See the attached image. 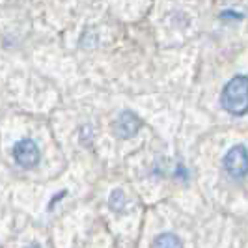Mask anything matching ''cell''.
I'll return each mask as SVG.
<instances>
[{
    "instance_id": "5",
    "label": "cell",
    "mask_w": 248,
    "mask_h": 248,
    "mask_svg": "<svg viewBox=\"0 0 248 248\" xmlns=\"http://www.w3.org/2000/svg\"><path fill=\"white\" fill-rule=\"evenodd\" d=\"M153 248H183V241L174 233H161L153 241Z\"/></svg>"
},
{
    "instance_id": "7",
    "label": "cell",
    "mask_w": 248,
    "mask_h": 248,
    "mask_svg": "<svg viewBox=\"0 0 248 248\" xmlns=\"http://www.w3.org/2000/svg\"><path fill=\"white\" fill-rule=\"evenodd\" d=\"M26 248H41V247H39V245H36V243H32V245H28Z\"/></svg>"
},
{
    "instance_id": "1",
    "label": "cell",
    "mask_w": 248,
    "mask_h": 248,
    "mask_svg": "<svg viewBox=\"0 0 248 248\" xmlns=\"http://www.w3.org/2000/svg\"><path fill=\"white\" fill-rule=\"evenodd\" d=\"M220 105L232 116H245L248 114V77L235 75L228 84L222 88Z\"/></svg>"
},
{
    "instance_id": "6",
    "label": "cell",
    "mask_w": 248,
    "mask_h": 248,
    "mask_svg": "<svg viewBox=\"0 0 248 248\" xmlns=\"http://www.w3.org/2000/svg\"><path fill=\"white\" fill-rule=\"evenodd\" d=\"M125 194H124V190H114L110 194V198H108V205H110V209H114V211H122L125 207Z\"/></svg>"
},
{
    "instance_id": "2",
    "label": "cell",
    "mask_w": 248,
    "mask_h": 248,
    "mask_svg": "<svg viewBox=\"0 0 248 248\" xmlns=\"http://www.w3.org/2000/svg\"><path fill=\"white\" fill-rule=\"evenodd\" d=\"M224 170L228 175L243 179L248 175V149L245 146H233L224 155Z\"/></svg>"
},
{
    "instance_id": "4",
    "label": "cell",
    "mask_w": 248,
    "mask_h": 248,
    "mask_svg": "<svg viewBox=\"0 0 248 248\" xmlns=\"http://www.w3.org/2000/svg\"><path fill=\"white\" fill-rule=\"evenodd\" d=\"M142 127V120L138 118L135 112H129L124 110L114 122V131L118 133L120 138H129V137H135L138 131Z\"/></svg>"
},
{
    "instance_id": "3",
    "label": "cell",
    "mask_w": 248,
    "mask_h": 248,
    "mask_svg": "<svg viewBox=\"0 0 248 248\" xmlns=\"http://www.w3.org/2000/svg\"><path fill=\"white\" fill-rule=\"evenodd\" d=\"M13 153V161L17 162L19 166L23 168H34L39 159H41V153H39V148L34 140L30 138H23L19 140L12 149Z\"/></svg>"
}]
</instances>
